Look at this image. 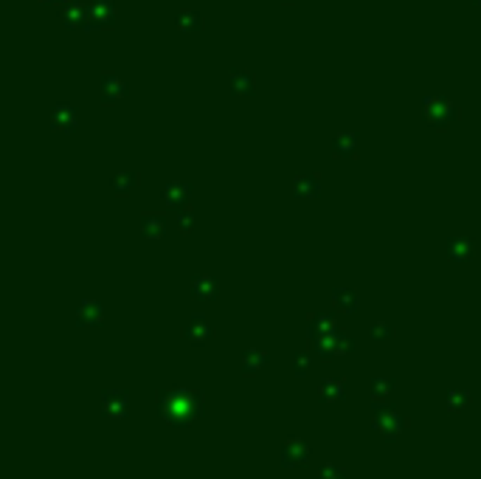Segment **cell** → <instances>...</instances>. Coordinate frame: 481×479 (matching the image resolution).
<instances>
[{
  "instance_id": "7",
  "label": "cell",
  "mask_w": 481,
  "mask_h": 479,
  "mask_svg": "<svg viewBox=\"0 0 481 479\" xmlns=\"http://www.w3.org/2000/svg\"><path fill=\"white\" fill-rule=\"evenodd\" d=\"M74 319L79 327H102L104 324V305L99 299H82Z\"/></svg>"
},
{
  "instance_id": "10",
  "label": "cell",
  "mask_w": 481,
  "mask_h": 479,
  "mask_svg": "<svg viewBox=\"0 0 481 479\" xmlns=\"http://www.w3.org/2000/svg\"><path fill=\"white\" fill-rule=\"evenodd\" d=\"M394 386H397V378H392V375H374L372 378V403H374V409L388 406V398L394 395Z\"/></svg>"
},
{
  "instance_id": "8",
  "label": "cell",
  "mask_w": 481,
  "mask_h": 479,
  "mask_svg": "<svg viewBox=\"0 0 481 479\" xmlns=\"http://www.w3.org/2000/svg\"><path fill=\"white\" fill-rule=\"evenodd\" d=\"M189 198H192V189L189 184H180V181H172L166 189H164V203L166 209H172V212H183V209L189 206Z\"/></svg>"
},
{
  "instance_id": "9",
  "label": "cell",
  "mask_w": 481,
  "mask_h": 479,
  "mask_svg": "<svg viewBox=\"0 0 481 479\" xmlns=\"http://www.w3.org/2000/svg\"><path fill=\"white\" fill-rule=\"evenodd\" d=\"M192 296L197 302H214L220 296V282L212 277V274H200L192 279Z\"/></svg>"
},
{
  "instance_id": "17",
  "label": "cell",
  "mask_w": 481,
  "mask_h": 479,
  "mask_svg": "<svg viewBox=\"0 0 481 479\" xmlns=\"http://www.w3.org/2000/svg\"><path fill=\"white\" fill-rule=\"evenodd\" d=\"M445 403H447V409L450 412H465L467 409V403H470V392L467 389H447L445 392Z\"/></svg>"
},
{
  "instance_id": "2",
  "label": "cell",
  "mask_w": 481,
  "mask_h": 479,
  "mask_svg": "<svg viewBox=\"0 0 481 479\" xmlns=\"http://www.w3.org/2000/svg\"><path fill=\"white\" fill-rule=\"evenodd\" d=\"M374 432L383 437V440H400L405 432H408V426H411V421L408 417L397 409V406H380V409H374Z\"/></svg>"
},
{
  "instance_id": "4",
  "label": "cell",
  "mask_w": 481,
  "mask_h": 479,
  "mask_svg": "<svg viewBox=\"0 0 481 479\" xmlns=\"http://www.w3.org/2000/svg\"><path fill=\"white\" fill-rule=\"evenodd\" d=\"M313 460V448L304 437H287L282 445V465L284 468H304Z\"/></svg>"
},
{
  "instance_id": "12",
  "label": "cell",
  "mask_w": 481,
  "mask_h": 479,
  "mask_svg": "<svg viewBox=\"0 0 481 479\" xmlns=\"http://www.w3.org/2000/svg\"><path fill=\"white\" fill-rule=\"evenodd\" d=\"M333 305H335L341 313L352 316V313H357V310H360V296H357V290H355V288L341 285V288H333Z\"/></svg>"
},
{
  "instance_id": "14",
  "label": "cell",
  "mask_w": 481,
  "mask_h": 479,
  "mask_svg": "<svg viewBox=\"0 0 481 479\" xmlns=\"http://www.w3.org/2000/svg\"><path fill=\"white\" fill-rule=\"evenodd\" d=\"M447 257L454 259V262H467L473 257V240L470 237H462V234L450 237L447 240Z\"/></svg>"
},
{
  "instance_id": "18",
  "label": "cell",
  "mask_w": 481,
  "mask_h": 479,
  "mask_svg": "<svg viewBox=\"0 0 481 479\" xmlns=\"http://www.w3.org/2000/svg\"><path fill=\"white\" fill-rule=\"evenodd\" d=\"M110 187H113V192H118V195H127V192H133V189L138 187V175H135V172H118L113 181H110Z\"/></svg>"
},
{
  "instance_id": "11",
  "label": "cell",
  "mask_w": 481,
  "mask_h": 479,
  "mask_svg": "<svg viewBox=\"0 0 481 479\" xmlns=\"http://www.w3.org/2000/svg\"><path fill=\"white\" fill-rule=\"evenodd\" d=\"M318 398L324 403H341L346 398V378H321Z\"/></svg>"
},
{
  "instance_id": "15",
  "label": "cell",
  "mask_w": 481,
  "mask_h": 479,
  "mask_svg": "<svg viewBox=\"0 0 481 479\" xmlns=\"http://www.w3.org/2000/svg\"><path fill=\"white\" fill-rule=\"evenodd\" d=\"M239 364H243V372H245V375H256V372H262L265 364H267V352L259 350V347H248V350L243 352V358H239Z\"/></svg>"
},
{
  "instance_id": "22",
  "label": "cell",
  "mask_w": 481,
  "mask_h": 479,
  "mask_svg": "<svg viewBox=\"0 0 481 479\" xmlns=\"http://www.w3.org/2000/svg\"><path fill=\"white\" fill-rule=\"evenodd\" d=\"M194 212L192 209H183V212H177V217H175V223H177V228H180V234H192V228H194Z\"/></svg>"
},
{
  "instance_id": "20",
  "label": "cell",
  "mask_w": 481,
  "mask_h": 479,
  "mask_svg": "<svg viewBox=\"0 0 481 479\" xmlns=\"http://www.w3.org/2000/svg\"><path fill=\"white\" fill-rule=\"evenodd\" d=\"M394 324L392 321H385V319H380V321H374L372 324V339L374 341H392L394 339Z\"/></svg>"
},
{
  "instance_id": "16",
  "label": "cell",
  "mask_w": 481,
  "mask_h": 479,
  "mask_svg": "<svg viewBox=\"0 0 481 479\" xmlns=\"http://www.w3.org/2000/svg\"><path fill=\"white\" fill-rule=\"evenodd\" d=\"M293 192H295L298 198H318V195H321L318 175H302V178H295V181H293Z\"/></svg>"
},
{
  "instance_id": "6",
  "label": "cell",
  "mask_w": 481,
  "mask_h": 479,
  "mask_svg": "<svg viewBox=\"0 0 481 479\" xmlns=\"http://www.w3.org/2000/svg\"><path fill=\"white\" fill-rule=\"evenodd\" d=\"M338 330H341V324H338V319L333 313H313L310 321H307V339L313 344L326 339V336H335Z\"/></svg>"
},
{
  "instance_id": "13",
  "label": "cell",
  "mask_w": 481,
  "mask_h": 479,
  "mask_svg": "<svg viewBox=\"0 0 481 479\" xmlns=\"http://www.w3.org/2000/svg\"><path fill=\"white\" fill-rule=\"evenodd\" d=\"M138 228H141V237L146 240H161L166 234V217L158 212H146L138 217Z\"/></svg>"
},
{
  "instance_id": "19",
  "label": "cell",
  "mask_w": 481,
  "mask_h": 479,
  "mask_svg": "<svg viewBox=\"0 0 481 479\" xmlns=\"http://www.w3.org/2000/svg\"><path fill=\"white\" fill-rule=\"evenodd\" d=\"M310 367H313V352L302 350V352H295V355H293V372H295L298 378L310 375Z\"/></svg>"
},
{
  "instance_id": "1",
  "label": "cell",
  "mask_w": 481,
  "mask_h": 479,
  "mask_svg": "<svg viewBox=\"0 0 481 479\" xmlns=\"http://www.w3.org/2000/svg\"><path fill=\"white\" fill-rule=\"evenodd\" d=\"M158 409H161V417L169 423V426H192L197 423L200 417L205 414V392L203 389H189V386H164L158 389Z\"/></svg>"
},
{
  "instance_id": "3",
  "label": "cell",
  "mask_w": 481,
  "mask_h": 479,
  "mask_svg": "<svg viewBox=\"0 0 481 479\" xmlns=\"http://www.w3.org/2000/svg\"><path fill=\"white\" fill-rule=\"evenodd\" d=\"M102 414L107 421H124L130 417V392L127 389H118V386H110L102 392Z\"/></svg>"
},
{
  "instance_id": "5",
  "label": "cell",
  "mask_w": 481,
  "mask_h": 479,
  "mask_svg": "<svg viewBox=\"0 0 481 479\" xmlns=\"http://www.w3.org/2000/svg\"><path fill=\"white\" fill-rule=\"evenodd\" d=\"M217 336V330H214V324L208 321V316H203V313H192L189 319H186V324H183V339L192 344V347H203V344H208Z\"/></svg>"
},
{
  "instance_id": "23",
  "label": "cell",
  "mask_w": 481,
  "mask_h": 479,
  "mask_svg": "<svg viewBox=\"0 0 481 479\" xmlns=\"http://www.w3.org/2000/svg\"><path fill=\"white\" fill-rule=\"evenodd\" d=\"M355 149V138L352 136H344L341 141H335V153H341V156H349Z\"/></svg>"
},
{
  "instance_id": "21",
  "label": "cell",
  "mask_w": 481,
  "mask_h": 479,
  "mask_svg": "<svg viewBox=\"0 0 481 479\" xmlns=\"http://www.w3.org/2000/svg\"><path fill=\"white\" fill-rule=\"evenodd\" d=\"M318 479H349V473H346V468H341L335 462H324L318 468Z\"/></svg>"
}]
</instances>
